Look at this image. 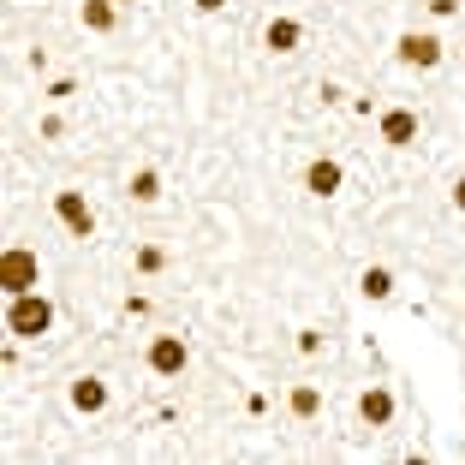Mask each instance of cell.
Returning a JSON list of instances; mask_svg holds the SVG:
<instances>
[{
	"mask_svg": "<svg viewBox=\"0 0 465 465\" xmlns=\"http://www.w3.org/2000/svg\"><path fill=\"white\" fill-rule=\"evenodd\" d=\"M54 329V304L42 299V292H13V304H6V334H18V341H36V334Z\"/></svg>",
	"mask_w": 465,
	"mask_h": 465,
	"instance_id": "obj_1",
	"label": "cell"
},
{
	"mask_svg": "<svg viewBox=\"0 0 465 465\" xmlns=\"http://www.w3.org/2000/svg\"><path fill=\"white\" fill-rule=\"evenodd\" d=\"M114 6H132V0H114Z\"/></svg>",
	"mask_w": 465,
	"mask_h": 465,
	"instance_id": "obj_20",
	"label": "cell"
},
{
	"mask_svg": "<svg viewBox=\"0 0 465 465\" xmlns=\"http://www.w3.org/2000/svg\"><path fill=\"white\" fill-rule=\"evenodd\" d=\"M358 418H364L370 430H388L394 424V394H388V388H364V394H358Z\"/></svg>",
	"mask_w": 465,
	"mask_h": 465,
	"instance_id": "obj_6",
	"label": "cell"
},
{
	"mask_svg": "<svg viewBox=\"0 0 465 465\" xmlns=\"http://www.w3.org/2000/svg\"><path fill=\"white\" fill-rule=\"evenodd\" d=\"M185 364H192V346L179 341V334H155L150 341V370L155 376H179Z\"/></svg>",
	"mask_w": 465,
	"mask_h": 465,
	"instance_id": "obj_4",
	"label": "cell"
},
{
	"mask_svg": "<svg viewBox=\"0 0 465 465\" xmlns=\"http://www.w3.org/2000/svg\"><path fill=\"white\" fill-rule=\"evenodd\" d=\"M167 262V251L162 245H137V274H155Z\"/></svg>",
	"mask_w": 465,
	"mask_h": 465,
	"instance_id": "obj_15",
	"label": "cell"
},
{
	"mask_svg": "<svg viewBox=\"0 0 465 465\" xmlns=\"http://www.w3.org/2000/svg\"><path fill=\"white\" fill-rule=\"evenodd\" d=\"M430 13H436V18H453V13H460V0H430Z\"/></svg>",
	"mask_w": 465,
	"mask_h": 465,
	"instance_id": "obj_17",
	"label": "cell"
},
{
	"mask_svg": "<svg viewBox=\"0 0 465 465\" xmlns=\"http://www.w3.org/2000/svg\"><path fill=\"white\" fill-rule=\"evenodd\" d=\"M394 54H400V66L436 72L441 60H448V48H441V36H436V30H406V36L394 42Z\"/></svg>",
	"mask_w": 465,
	"mask_h": 465,
	"instance_id": "obj_3",
	"label": "cell"
},
{
	"mask_svg": "<svg viewBox=\"0 0 465 465\" xmlns=\"http://www.w3.org/2000/svg\"><path fill=\"white\" fill-rule=\"evenodd\" d=\"M102 406H108V382H102V376H78V382H72V411L96 418Z\"/></svg>",
	"mask_w": 465,
	"mask_h": 465,
	"instance_id": "obj_8",
	"label": "cell"
},
{
	"mask_svg": "<svg viewBox=\"0 0 465 465\" xmlns=\"http://www.w3.org/2000/svg\"><path fill=\"white\" fill-rule=\"evenodd\" d=\"M132 197L137 203H155V197H162V173H155V167H137L132 173Z\"/></svg>",
	"mask_w": 465,
	"mask_h": 465,
	"instance_id": "obj_14",
	"label": "cell"
},
{
	"mask_svg": "<svg viewBox=\"0 0 465 465\" xmlns=\"http://www.w3.org/2000/svg\"><path fill=\"white\" fill-rule=\"evenodd\" d=\"M287 406H292V418H316V411H322V394H316L311 382H299V388L287 394Z\"/></svg>",
	"mask_w": 465,
	"mask_h": 465,
	"instance_id": "obj_13",
	"label": "cell"
},
{
	"mask_svg": "<svg viewBox=\"0 0 465 465\" xmlns=\"http://www.w3.org/2000/svg\"><path fill=\"white\" fill-rule=\"evenodd\" d=\"M114 18H120V6H114V0H84V30H114Z\"/></svg>",
	"mask_w": 465,
	"mask_h": 465,
	"instance_id": "obj_12",
	"label": "cell"
},
{
	"mask_svg": "<svg viewBox=\"0 0 465 465\" xmlns=\"http://www.w3.org/2000/svg\"><path fill=\"white\" fill-rule=\"evenodd\" d=\"M341 185H346V173H341V162H329V155L304 167V192H311V197H334Z\"/></svg>",
	"mask_w": 465,
	"mask_h": 465,
	"instance_id": "obj_7",
	"label": "cell"
},
{
	"mask_svg": "<svg viewBox=\"0 0 465 465\" xmlns=\"http://www.w3.org/2000/svg\"><path fill=\"white\" fill-rule=\"evenodd\" d=\"M358 292H364V299H376V304H382V299H394V274H388L382 262H376V269H364V274H358Z\"/></svg>",
	"mask_w": 465,
	"mask_h": 465,
	"instance_id": "obj_11",
	"label": "cell"
},
{
	"mask_svg": "<svg viewBox=\"0 0 465 465\" xmlns=\"http://www.w3.org/2000/svg\"><path fill=\"white\" fill-rule=\"evenodd\" d=\"M453 203H460V209H465V173H460V179H453Z\"/></svg>",
	"mask_w": 465,
	"mask_h": 465,
	"instance_id": "obj_19",
	"label": "cell"
},
{
	"mask_svg": "<svg viewBox=\"0 0 465 465\" xmlns=\"http://www.w3.org/2000/svg\"><path fill=\"white\" fill-rule=\"evenodd\" d=\"M262 42H269L274 54H292V48L304 42V25H299V18H269V30H262Z\"/></svg>",
	"mask_w": 465,
	"mask_h": 465,
	"instance_id": "obj_10",
	"label": "cell"
},
{
	"mask_svg": "<svg viewBox=\"0 0 465 465\" xmlns=\"http://www.w3.org/2000/svg\"><path fill=\"white\" fill-rule=\"evenodd\" d=\"M299 352L316 358V352H322V334H316V329H299Z\"/></svg>",
	"mask_w": 465,
	"mask_h": 465,
	"instance_id": "obj_16",
	"label": "cell"
},
{
	"mask_svg": "<svg viewBox=\"0 0 465 465\" xmlns=\"http://www.w3.org/2000/svg\"><path fill=\"white\" fill-rule=\"evenodd\" d=\"M197 13H221V6H227V0H192Z\"/></svg>",
	"mask_w": 465,
	"mask_h": 465,
	"instance_id": "obj_18",
	"label": "cell"
},
{
	"mask_svg": "<svg viewBox=\"0 0 465 465\" xmlns=\"http://www.w3.org/2000/svg\"><path fill=\"white\" fill-rule=\"evenodd\" d=\"M411 137H418V114H411V108H388V114H382V143L406 150Z\"/></svg>",
	"mask_w": 465,
	"mask_h": 465,
	"instance_id": "obj_9",
	"label": "cell"
},
{
	"mask_svg": "<svg viewBox=\"0 0 465 465\" xmlns=\"http://www.w3.org/2000/svg\"><path fill=\"white\" fill-rule=\"evenodd\" d=\"M54 215L66 221L78 239H90V232H96V209L84 203V192H54Z\"/></svg>",
	"mask_w": 465,
	"mask_h": 465,
	"instance_id": "obj_5",
	"label": "cell"
},
{
	"mask_svg": "<svg viewBox=\"0 0 465 465\" xmlns=\"http://www.w3.org/2000/svg\"><path fill=\"white\" fill-rule=\"evenodd\" d=\"M36 281H42L36 251H25V245L0 251V287H6V299H13V292H36Z\"/></svg>",
	"mask_w": 465,
	"mask_h": 465,
	"instance_id": "obj_2",
	"label": "cell"
}]
</instances>
